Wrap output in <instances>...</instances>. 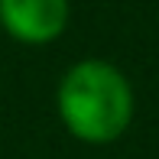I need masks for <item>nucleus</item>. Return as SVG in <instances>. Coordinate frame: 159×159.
Returning <instances> with one entry per match:
<instances>
[{
    "label": "nucleus",
    "mask_w": 159,
    "mask_h": 159,
    "mask_svg": "<svg viewBox=\"0 0 159 159\" xmlns=\"http://www.w3.org/2000/svg\"><path fill=\"white\" fill-rule=\"evenodd\" d=\"M62 124L84 143H111L130 124L133 94L114 65L88 59L68 68L59 84Z\"/></svg>",
    "instance_id": "obj_1"
},
{
    "label": "nucleus",
    "mask_w": 159,
    "mask_h": 159,
    "mask_svg": "<svg viewBox=\"0 0 159 159\" xmlns=\"http://www.w3.org/2000/svg\"><path fill=\"white\" fill-rule=\"evenodd\" d=\"M0 23L20 42H52L68 23V0H0Z\"/></svg>",
    "instance_id": "obj_2"
}]
</instances>
